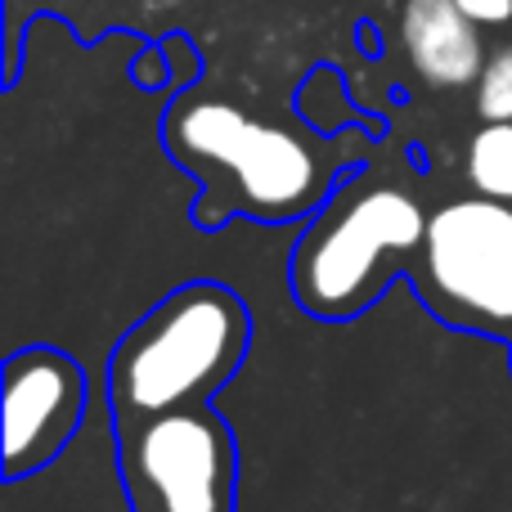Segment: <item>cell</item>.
<instances>
[{"instance_id":"3957f363","label":"cell","mask_w":512,"mask_h":512,"mask_svg":"<svg viewBox=\"0 0 512 512\" xmlns=\"http://www.w3.org/2000/svg\"><path fill=\"white\" fill-rule=\"evenodd\" d=\"M427 216L414 194L396 185H355L301 239L292 288L310 315L342 319L378 297L391 256L423 248Z\"/></svg>"},{"instance_id":"52a82bcc","label":"cell","mask_w":512,"mask_h":512,"mask_svg":"<svg viewBox=\"0 0 512 512\" xmlns=\"http://www.w3.org/2000/svg\"><path fill=\"white\" fill-rule=\"evenodd\" d=\"M477 18L459 0H405L400 41L414 72L432 86H472L486 68V50L477 36Z\"/></svg>"},{"instance_id":"277c9868","label":"cell","mask_w":512,"mask_h":512,"mask_svg":"<svg viewBox=\"0 0 512 512\" xmlns=\"http://www.w3.org/2000/svg\"><path fill=\"white\" fill-rule=\"evenodd\" d=\"M126 490L135 512H230L234 441L203 409H167L126 427Z\"/></svg>"},{"instance_id":"ba28073f","label":"cell","mask_w":512,"mask_h":512,"mask_svg":"<svg viewBox=\"0 0 512 512\" xmlns=\"http://www.w3.org/2000/svg\"><path fill=\"white\" fill-rule=\"evenodd\" d=\"M468 180L486 198L512 203V122H486L468 144Z\"/></svg>"},{"instance_id":"8992f818","label":"cell","mask_w":512,"mask_h":512,"mask_svg":"<svg viewBox=\"0 0 512 512\" xmlns=\"http://www.w3.org/2000/svg\"><path fill=\"white\" fill-rule=\"evenodd\" d=\"M86 378L72 360L54 351H27L5 369V472L50 463L81 423Z\"/></svg>"},{"instance_id":"5b68a950","label":"cell","mask_w":512,"mask_h":512,"mask_svg":"<svg viewBox=\"0 0 512 512\" xmlns=\"http://www.w3.org/2000/svg\"><path fill=\"white\" fill-rule=\"evenodd\" d=\"M427 288L445 310L486 324H512V207L463 198L427 221Z\"/></svg>"},{"instance_id":"7a4b0ae2","label":"cell","mask_w":512,"mask_h":512,"mask_svg":"<svg viewBox=\"0 0 512 512\" xmlns=\"http://www.w3.org/2000/svg\"><path fill=\"white\" fill-rule=\"evenodd\" d=\"M248 315L225 288H185L167 297L113 360V405L122 427L203 400L239 369Z\"/></svg>"},{"instance_id":"6da1fadb","label":"cell","mask_w":512,"mask_h":512,"mask_svg":"<svg viewBox=\"0 0 512 512\" xmlns=\"http://www.w3.org/2000/svg\"><path fill=\"white\" fill-rule=\"evenodd\" d=\"M167 144L221 198L212 216L252 212L261 221H288L310 212L328 185V167L297 131L216 95L180 99L167 117Z\"/></svg>"},{"instance_id":"9c48e42d","label":"cell","mask_w":512,"mask_h":512,"mask_svg":"<svg viewBox=\"0 0 512 512\" xmlns=\"http://www.w3.org/2000/svg\"><path fill=\"white\" fill-rule=\"evenodd\" d=\"M477 113L486 122H512V45L490 54L477 77Z\"/></svg>"},{"instance_id":"30bf717a","label":"cell","mask_w":512,"mask_h":512,"mask_svg":"<svg viewBox=\"0 0 512 512\" xmlns=\"http://www.w3.org/2000/svg\"><path fill=\"white\" fill-rule=\"evenodd\" d=\"M481 27H504L512 23V0H459Z\"/></svg>"}]
</instances>
